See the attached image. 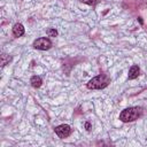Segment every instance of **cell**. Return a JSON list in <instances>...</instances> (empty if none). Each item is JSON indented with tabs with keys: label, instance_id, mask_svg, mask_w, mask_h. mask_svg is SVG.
I'll return each instance as SVG.
<instances>
[{
	"label": "cell",
	"instance_id": "cell-1",
	"mask_svg": "<svg viewBox=\"0 0 147 147\" xmlns=\"http://www.w3.org/2000/svg\"><path fill=\"white\" fill-rule=\"evenodd\" d=\"M141 114H142V109L140 107H130V108L124 109L119 114V119L124 123L133 122V121L138 119V117H140Z\"/></svg>",
	"mask_w": 147,
	"mask_h": 147
},
{
	"label": "cell",
	"instance_id": "cell-6",
	"mask_svg": "<svg viewBox=\"0 0 147 147\" xmlns=\"http://www.w3.org/2000/svg\"><path fill=\"white\" fill-rule=\"evenodd\" d=\"M139 72H140V69H139V67L138 65H132L131 68H130V70H129V79H134V78H137L138 76H139Z\"/></svg>",
	"mask_w": 147,
	"mask_h": 147
},
{
	"label": "cell",
	"instance_id": "cell-7",
	"mask_svg": "<svg viewBox=\"0 0 147 147\" xmlns=\"http://www.w3.org/2000/svg\"><path fill=\"white\" fill-rule=\"evenodd\" d=\"M30 83H31V85H32L34 88H38V87L41 86L42 80H41V78H40L39 76H32L31 79H30Z\"/></svg>",
	"mask_w": 147,
	"mask_h": 147
},
{
	"label": "cell",
	"instance_id": "cell-2",
	"mask_svg": "<svg viewBox=\"0 0 147 147\" xmlns=\"http://www.w3.org/2000/svg\"><path fill=\"white\" fill-rule=\"evenodd\" d=\"M109 84V78L107 75L105 74H100L98 76H95L94 78H92L88 83H87V88L90 90H101L105 88L107 85Z\"/></svg>",
	"mask_w": 147,
	"mask_h": 147
},
{
	"label": "cell",
	"instance_id": "cell-4",
	"mask_svg": "<svg viewBox=\"0 0 147 147\" xmlns=\"http://www.w3.org/2000/svg\"><path fill=\"white\" fill-rule=\"evenodd\" d=\"M54 131H55V133L57 134L59 138H67L71 133V127L68 124H61V125L56 126L54 129Z\"/></svg>",
	"mask_w": 147,
	"mask_h": 147
},
{
	"label": "cell",
	"instance_id": "cell-8",
	"mask_svg": "<svg viewBox=\"0 0 147 147\" xmlns=\"http://www.w3.org/2000/svg\"><path fill=\"white\" fill-rule=\"evenodd\" d=\"M10 61V56H8L7 54H2L1 55V67H5L7 64V62Z\"/></svg>",
	"mask_w": 147,
	"mask_h": 147
},
{
	"label": "cell",
	"instance_id": "cell-11",
	"mask_svg": "<svg viewBox=\"0 0 147 147\" xmlns=\"http://www.w3.org/2000/svg\"><path fill=\"white\" fill-rule=\"evenodd\" d=\"M85 127H86V130L87 131H90L91 130V125H90V123L87 122V123H85Z\"/></svg>",
	"mask_w": 147,
	"mask_h": 147
},
{
	"label": "cell",
	"instance_id": "cell-10",
	"mask_svg": "<svg viewBox=\"0 0 147 147\" xmlns=\"http://www.w3.org/2000/svg\"><path fill=\"white\" fill-rule=\"evenodd\" d=\"M80 1L86 3V5H90V6H94L95 2H96V0H80Z\"/></svg>",
	"mask_w": 147,
	"mask_h": 147
},
{
	"label": "cell",
	"instance_id": "cell-5",
	"mask_svg": "<svg viewBox=\"0 0 147 147\" xmlns=\"http://www.w3.org/2000/svg\"><path fill=\"white\" fill-rule=\"evenodd\" d=\"M13 34L15 37H22L24 34V26L21 23H16L13 26Z\"/></svg>",
	"mask_w": 147,
	"mask_h": 147
},
{
	"label": "cell",
	"instance_id": "cell-3",
	"mask_svg": "<svg viewBox=\"0 0 147 147\" xmlns=\"http://www.w3.org/2000/svg\"><path fill=\"white\" fill-rule=\"evenodd\" d=\"M33 47L37 49H40V51H47L52 47V41L46 37L38 38L33 41Z\"/></svg>",
	"mask_w": 147,
	"mask_h": 147
},
{
	"label": "cell",
	"instance_id": "cell-9",
	"mask_svg": "<svg viewBox=\"0 0 147 147\" xmlns=\"http://www.w3.org/2000/svg\"><path fill=\"white\" fill-rule=\"evenodd\" d=\"M47 34H48L49 37H55V36L57 34V31H56L55 29H48V30H47Z\"/></svg>",
	"mask_w": 147,
	"mask_h": 147
}]
</instances>
